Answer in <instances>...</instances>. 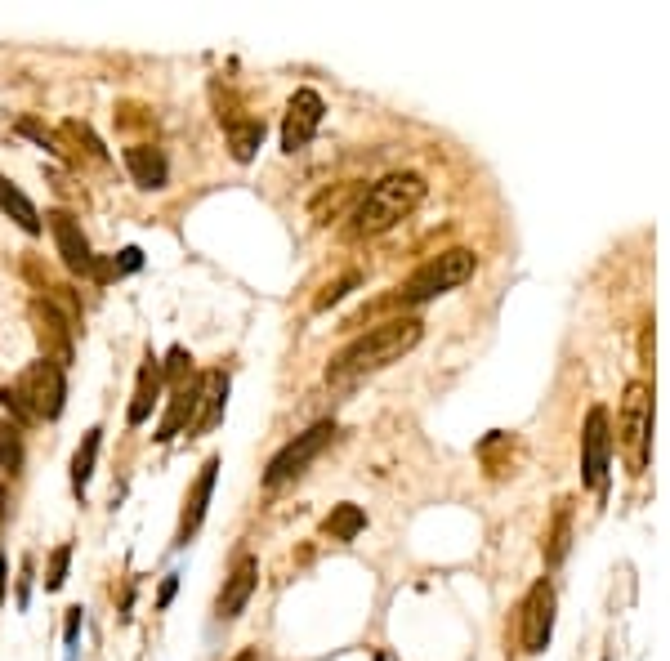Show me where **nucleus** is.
<instances>
[{
    "instance_id": "nucleus-1",
    "label": "nucleus",
    "mask_w": 670,
    "mask_h": 661,
    "mask_svg": "<svg viewBox=\"0 0 670 661\" xmlns=\"http://www.w3.org/2000/svg\"><path fill=\"white\" fill-rule=\"evenodd\" d=\"M420 335H425V322L411 318V313L380 322V327H371L367 335H358L353 344H344V349L335 353L331 367H327V385L349 389V385H358V380L376 376V371L394 367V362H402L411 349H416Z\"/></svg>"
},
{
    "instance_id": "nucleus-2",
    "label": "nucleus",
    "mask_w": 670,
    "mask_h": 661,
    "mask_svg": "<svg viewBox=\"0 0 670 661\" xmlns=\"http://www.w3.org/2000/svg\"><path fill=\"white\" fill-rule=\"evenodd\" d=\"M425 179L416 175V170H394V175H385L380 184H371L362 201L353 206L349 215V233L353 237H380L389 233V228L398 224V219H407L411 210L425 201Z\"/></svg>"
},
{
    "instance_id": "nucleus-3",
    "label": "nucleus",
    "mask_w": 670,
    "mask_h": 661,
    "mask_svg": "<svg viewBox=\"0 0 670 661\" xmlns=\"http://www.w3.org/2000/svg\"><path fill=\"white\" fill-rule=\"evenodd\" d=\"M63 402H67V376L50 358H36L14 385L0 389V407L9 411V420L18 429L32 425V420H59Z\"/></svg>"
},
{
    "instance_id": "nucleus-4",
    "label": "nucleus",
    "mask_w": 670,
    "mask_h": 661,
    "mask_svg": "<svg viewBox=\"0 0 670 661\" xmlns=\"http://www.w3.org/2000/svg\"><path fill=\"white\" fill-rule=\"evenodd\" d=\"M474 251H465V246H452V251H443V255H434V260H425L416 268V273L407 277V282L394 291V304H425V300H438V295H447V291H456V286H465L469 277H474Z\"/></svg>"
},
{
    "instance_id": "nucleus-5",
    "label": "nucleus",
    "mask_w": 670,
    "mask_h": 661,
    "mask_svg": "<svg viewBox=\"0 0 670 661\" xmlns=\"http://www.w3.org/2000/svg\"><path fill=\"white\" fill-rule=\"evenodd\" d=\"M331 438H335V420H318L313 429L295 434L291 443H286L282 452H277L273 461H268V469H264V487H282V483H291V478H300L304 469H309L322 452H327Z\"/></svg>"
},
{
    "instance_id": "nucleus-6",
    "label": "nucleus",
    "mask_w": 670,
    "mask_h": 661,
    "mask_svg": "<svg viewBox=\"0 0 670 661\" xmlns=\"http://www.w3.org/2000/svg\"><path fill=\"white\" fill-rule=\"evenodd\" d=\"M648 443H653V398H648V385L635 380L621 402V447H626L635 474H644L648 465Z\"/></svg>"
},
{
    "instance_id": "nucleus-7",
    "label": "nucleus",
    "mask_w": 670,
    "mask_h": 661,
    "mask_svg": "<svg viewBox=\"0 0 670 661\" xmlns=\"http://www.w3.org/2000/svg\"><path fill=\"white\" fill-rule=\"evenodd\" d=\"M608 456H612V425L608 407H590L581 425V478L590 492H608Z\"/></svg>"
},
{
    "instance_id": "nucleus-8",
    "label": "nucleus",
    "mask_w": 670,
    "mask_h": 661,
    "mask_svg": "<svg viewBox=\"0 0 670 661\" xmlns=\"http://www.w3.org/2000/svg\"><path fill=\"white\" fill-rule=\"evenodd\" d=\"M32 322H36V344H41V358H50L54 367L67 371L72 362V335L81 331L72 318L50 300V295H36L32 300Z\"/></svg>"
},
{
    "instance_id": "nucleus-9",
    "label": "nucleus",
    "mask_w": 670,
    "mask_h": 661,
    "mask_svg": "<svg viewBox=\"0 0 670 661\" xmlns=\"http://www.w3.org/2000/svg\"><path fill=\"white\" fill-rule=\"evenodd\" d=\"M45 228L54 233V246H59L67 273H76V277H99L103 273V260L94 255L90 237L81 233V224H76L67 210H50V215H45Z\"/></svg>"
},
{
    "instance_id": "nucleus-10",
    "label": "nucleus",
    "mask_w": 670,
    "mask_h": 661,
    "mask_svg": "<svg viewBox=\"0 0 670 661\" xmlns=\"http://www.w3.org/2000/svg\"><path fill=\"white\" fill-rule=\"evenodd\" d=\"M322 117H327V103H322L318 90H295L291 103H286V117H282V152H304L313 143V134L322 130Z\"/></svg>"
},
{
    "instance_id": "nucleus-11",
    "label": "nucleus",
    "mask_w": 670,
    "mask_h": 661,
    "mask_svg": "<svg viewBox=\"0 0 670 661\" xmlns=\"http://www.w3.org/2000/svg\"><path fill=\"white\" fill-rule=\"evenodd\" d=\"M554 586L550 581H536V586L523 595V608H519V635H523V653H545L554 635Z\"/></svg>"
},
{
    "instance_id": "nucleus-12",
    "label": "nucleus",
    "mask_w": 670,
    "mask_h": 661,
    "mask_svg": "<svg viewBox=\"0 0 670 661\" xmlns=\"http://www.w3.org/2000/svg\"><path fill=\"white\" fill-rule=\"evenodd\" d=\"M215 478H219V456H206L184 496V514H179V528H175V545H188L197 536V528L206 523V510H210V492H215Z\"/></svg>"
},
{
    "instance_id": "nucleus-13",
    "label": "nucleus",
    "mask_w": 670,
    "mask_h": 661,
    "mask_svg": "<svg viewBox=\"0 0 670 661\" xmlns=\"http://www.w3.org/2000/svg\"><path fill=\"white\" fill-rule=\"evenodd\" d=\"M255 586H260V559H237V568L224 577V590H219V599H215V617L219 621H237L242 617V608L251 603L255 595Z\"/></svg>"
},
{
    "instance_id": "nucleus-14",
    "label": "nucleus",
    "mask_w": 670,
    "mask_h": 661,
    "mask_svg": "<svg viewBox=\"0 0 670 661\" xmlns=\"http://www.w3.org/2000/svg\"><path fill=\"white\" fill-rule=\"evenodd\" d=\"M224 402H228V376L224 371H206V376H197V411H193V425H188V438L210 434V429L224 420Z\"/></svg>"
},
{
    "instance_id": "nucleus-15",
    "label": "nucleus",
    "mask_w": 670,
    "mask_h": 661,
    "mask_svg": "<svg viewBox=\"0 0 670 661\" xmlns=\"http://www.w3.org/2000/svg\"><path fill=\"white\" fill-rule=\"evenodd\" d=\"M126 170L130 179L139 188H148V193H161V188L170 184V161L161 148H152V143H134V148H126Z\"/></svg>"
},
{
    "instance_id": "nucleus-16",
    "label": "nucleus",
    "mask_w": 670,
    "mask_h": 661,
    "mask_svg": "<svg viewBox=\"0 0 670 661\" xmlns=\"http://www.w3.org/2000/svg\"><path fill=\"white\" fill-rule=\"evenodd\" d=\"M161 394H166V376H161L157 353H148V358H143V367H139V380H134L130 411H126V420H130V425H143V420L152 416V407L161 402Z\"/></svg>"
},
{
    "instance_id": "nucleus-17",
    "label": "nucleus",
    "mask_w": 670,
    "mask_h": 661,
    "mask_svg": "<svg viewBox=\"0 0 670 661\" xmlns=\"http://www.w3.org/2000/svg\"><path fill=\"white\" fill-rule=\"evenodd\" d=\"M0 210H5V215L14 219V224L23 228L27 237H36V233L45 228V224H41V215H36V206H32V197H27L18 184H9L5 175H0Z\"/></svg>"
},
{
    "instance_id": "nucleus-18",
    "label": "nucleus",
    "mask_w": 670,
    "mask_h": 661,
    "mask_svg": "<svg viewBox=\"0 0 670 661\" xmlns=\"http://www.w3.org/2000/svg\"><path fill=\"white\" fill-rule=\"evenodd\" d=\"M99 443H103V429L94 425V429H85L81 443H76V452H72V492H76V496H85V487H90V478H94Z\"/></svg>"
},
{
    "instance_id": "nucleus-19",
    "label": "nucleus",
    "mask_w": 670,
    "mask_h": 661,
    "mask_svg": "<svg viewBox=\"0 0 670 661\" xmlns=\"http://www.w3.org/2000/svg\"><path fill=\"white\" fill-rule=\"evenodd\" d=\"M228 134V148H233V161H255V152H260L264 143V121H228L224 126Z\"/></svg>"
},
{
    "instance_id": "nucleus-20",
    "label": "nucleus",
    "mask_w": 670,
    "mask_h": 661,
    "mask_svg": "<svg viewBox=\"0 0 670 661\" xmlns=\"http://www.w3.org/2000/svg\"><path fill=\"white\" fill-rule=\"evenodd\" d=\"M23 461H27L23 429H18L14 420H0V469L14 478V474H23Z\"/></svg>"
},
{
    "instance_id": "nucleus-21",
    "label": "nucleus",
    "mask_w": 670,
    "mask_h": 661,
    "mask_svg": "<svg viewBox=\"0 0 670 661\" xmlns=\"http://www.w3.org/2000/svg\"><path fill=\"white\" fill-rule=\"evenodd\" d=\"M362 528H367V514H362L358 505H349V501H344V505H335V510H331V519L322 523V532H327L331 541H353V536H358Z\"/></svg>"
},
{
    "instance_id": "nucleus-22",
    "label": "nucleus",
    "mask_w": 670,
    "mask_h": 661,
    "mask_svg": "<svg viewBox=\"0 0 670 661\" xmlns=\"http://www.w3.org/2000/svg\"><path fill=\"white\" fill-rule=\"evenodd\" d=\"M568 536H572V505L563 501L559 514H554L550 532H545V563H563V554H568Z\"/></svg>"
},
{
    "instance_id": "nucleus-23",
    "label": "nucleus",
    "mask_w": 670,
    "mask_h": 661,
    "mask_svg": "<svg viewBox=\"0 0 670 661\" xmlns=\"http://www.w3.org/2000/svg\"><path fill=\"white\" fill-rule=\"evenodd\" d=\"M161 376H166V389H179V385H188V380H197L193 376V353H188L184 344H175L170 358L161 362Z\"/></svg>"
},
{
    "instance_id": "nucleus-24",
    "label": "nucleus",
    "mask_w": 670,
    "mask_h": 661,
    "mask_svg": "<svg viewBox=\"0 0 670 661\" xmlns=\"http://www.w3.org/2000/svg\"><path fill=\"white\" fill-rule=\"evenodd\" d=\"M63 139H76L85 148V157H94V161H108V148H103L99 139H94V130L90 126H81V121H63Z\"/></svg>"
},
{
    "instance_id": "nucleus-25",
    "label": "nucleus",
    "mask_w": 670,
    "mask_h": 661,
    "mask_svg": "<svg viewBox=\"0 0 670 661\" xmlns=\"http://www.w3.org/2000/svg\"><path fill=\"white\" fill-rule=\"evenodd\" d=\"M67 563H72V545H59V550L50 554V568H45V590H63L67 586Z\"/></svg>"
},
{
    "instance_id": "nucleus-26",
    "label": "nucleus",
    "mask_w": 670,
    "mask_h": 661,
    "mask_svg": "<svg viewBox=\"0 0 670 661\" xmlns=\"http://www.w3.org/2000/svg\"><path fill=\"white\" fill-rule=\"evenodd\" d=\"M139 268H143V251H139V246H126L112 264H103L99 277H126V273H139Z\"/></svg>"
},
{
    "instance_id": "nucleus-27",
    "label": "nucleus",
    "mask_w": 670,
    "mask_h": 661,
    "mask_svg": "<svg viewBox=\"0 0 670 661\" xmlns=\"http://www.w3.org/2000/svg\"><path fill=\"white\" fill-rule=\"evenodd\" d=\"M349 286H358V273H349V277H340L335 286H327V295H318V309H331L335 300H344V291H349Z\"/></svg>"
},
{
    "instance_id": "nucleus-28",
    "label": "nucleus",
    "mask_w": 670,
    "mask_h": 661,
    "mask_svg": "<svg viewBox=\"0 0 670 661\" xmlns=\"http://www.w3.org/2000/svg\"><path fill=\"white\" fill-rule=\"evenodd\" d=\"M175 590H179V572H166V581H161V590H157V608H170Z\"/></svg>"
},
{
    "instance_id": "nucleus-29",
    "label": "nucleus",
    "mask_w": 670,
    "mask_h": 661,
    "mask_svg": "<svg viewBox=\"0 0 670 661\" xmlns=\"http://www.w3.org/2000/svg\"><path fill=\"white\" fill-rule=\"evenodd\" d=\"M76 630H81V608H67V648H76Z\"/></svg>"
},
{
    "instance_id": "nucleus-30",
    "label": "nucleus",
    "mask_w": 670,
    "mask_h": 661,
    "mask_svg": "<svg viewBox=\"0 0 670 661\" xmlns=\"http://www.w3.org/2000/svg\"><path fill=\"white\" fill-rule=\"evenodd\" d=\"M9 519V505H5V483H0V523Z\"/></svg>"
},
{
    "instance_id": "nucleus-31",
    "label": "nucleus",
    "mask_w": 670,
    "mask_h": 661,
    "mask_svg": "<svg viewBox=\"0 0 670 661\" xmlns=\"http://www.w3.org/2000/svg\"><path fill=\"white\" fill-rule=\"evenodd\" d=\"M0 603H5V559H0Z\"/></svg>"
},
{
    "instance_id": "nucleus-32",
    "label": "nucleus",
    "mask_w": 670,
    "mask_h": 661,
    "mask_svg": "<svg viewBox=\"0 0 670 661\" xmlns=\"http://www.w3.org/2000/svg\"><path fill=\"white\" fill-rule=\"evenodd\" d=\"M237 661H255V653H242V657H237Z\"/></svg>"
}]
</instances>
